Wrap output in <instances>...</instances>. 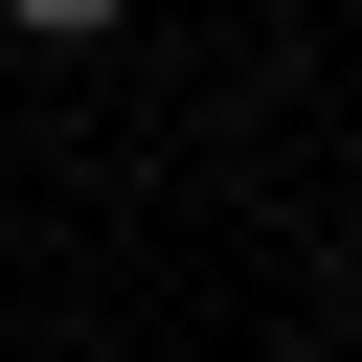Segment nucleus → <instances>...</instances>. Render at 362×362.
I'll use <instances>...</instances> for the list:
<instances>
[{
  "mask_svg": "<svg viewBox=\"0 0 362 362\" xmlns=\"http://www.w3.org/2000/svg\"><path fill=\"white\" fill-rule=\"evenodd\" d=\"M0 23H23V45H113L136 0H0Z\"/></svg>",
  "mask_w": 362,
  "mask_h": 362,
  "instance_id": "f257e3e1",
  "label": "nucleus"
}]
</instances>
